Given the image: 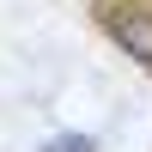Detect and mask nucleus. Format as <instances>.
<instances>
[{
	"label": "nucleus",
	"instance_id": "f257e3e1",
	"mask_svg": "<svg viewBox=\"0 0 152 152\" xmlns=\"http://www.w3.org/2000/svg\"><path fill=\"white\" fill-rule=\"evenodd\" d=\"M104 31L152 73V12L146 6H104Z\"/></svg>",
	"mask_w": 152,
	"mask_h": 152
},
{
	"label": "nucleus",
	"instance_id": "f03ea898",
	"mask_svg": "<svg viewBox=\"0 0 152 152\" xmlns=\"http://www.w3.org/2000/svg\"><path fill=\"white\" fill-rule=\"evenodd\" d=\"M43 152H97L91 134H55V140H43Z\"/></svg>",
	"mask_w": 152,
	"mask_h": 152
}]
</instances>
